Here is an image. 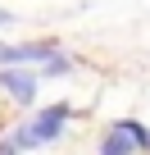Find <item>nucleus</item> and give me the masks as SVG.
<instances>
[{
  "label": "nucleus",
  "instance_id": "9",
  "mask_svg": "<svg viewBox=\"0 0 150 155\" xmlns=\"http://www.w3.org/2000/svg\"><path fill=\"white\" fill-rule=\"evenodd\" d=\"M0 155H14V150H9V146H0Z\"/></svg>",
  "mask_w": 150,
  "mask_h": 155
},
{
  "label": "nucleus",
  "instance_id": "3",
  "mask_svg": "<svg viewBox=\"0 0 150 155\" xmlns=\"http://www.w3.org/2000/svg\"><path fill=\"white\" fill-rule=\"evenodd\" d=\"M68 114H73V105H68V101H55V105H46V110H37V119H32V128L41 132V141H46V146H55V141L64 137V123H68Z\"/></svg>",
  "mask_w": 150,
  "mask_h": 155
},
{
  "label": "nucleus",
  "instance_id": "5",
  "mask_svg": "<svg viewBox=\"0 0 150 155\" xmlns=\"http://www.w3.org/2000/svg\"><path fill=\"white\" fill-rule=\"evenodd\" d=\"M136 150H141V146H136V141H132V132H127V128H118V123L100 137V155H136Z\"/></svg>",
  "mask_w": 150,
  "mask_h": 155
},
{
  "label": "nucleus",
  "instance_id": "6",
  "mask_svg": "<svg viewBox=\"0 0 150 155\" xmlns=\"http://www.w3.org/2000/svg\"><path fill=\"white\" fill-rule=\"evenodd\" d=\"M37 73H41V78H68V73H73V59H68L64 50H55L50 59H41V68H37Z\"/></svg>",
  "mask_w": 150,
  "mask_h": 155
},
{
  "label": "nucleus",
  "instance_id": "8",
  "mask_svg": "<svg viewBox=\"0 0 150 155\" xmlns=\"http://www.w3.org/2000/svg\"><path fill=\"white\" fill-rule=\"evenodd\" d=\"M0 28H14V14L9 9H0Z\"/></svg>",
  "mask_w": 150,
  "mask_h": 155
},
{
  "label": "nucleus",
  "instance_id": "7",
  "mask_svg": "<svg viewBox=\"0 0 150 155\" xmlns=\"http://www.w3.org/2000/svg\"><path fill=\"white\" fill-rule=\"evenodd\" d=\"M118 128H127L132 141H136L141 150H150V128H145V123H136V119H118Z\"/></svg>",
  "mask_w": 150,
  "mask_h": 155
},
{
  "label": "nucleus",
  "instance_id": "2",
  "mask_svg": "<svg viewBox=\"0 0 150 155\" xmlns=\"http://www.w3.org/2000/svg\"><path fill=\"white\" fill-rule=\"evenodd\" d=\"M59 50V41L50 37V41H0V64H41V59H50Z\"/></svg>",
  "mask_w": 150,
  "mask_h": 155
},
{
  "label": "nucleus",
  "instance_id": "1",
  "mask_svg": "<svg viewBox=\"0 0 150 155\" xmlns=\"http://www.w3.org/2000/svg\"><path fill=\"white\" fill-rule=\"evenodd\" d=\"M37 78L41 73H23V64H0V91L14 96L18 105H32L37 101Z\"/></svg>",
  "mask_w": 150,
  "mask_h": 155
},
{
  "label": "nucleus",
  "instance_id": "4",
  "mask_svg": "<svg viewBox=\"0 0 150 155\" xmlns=\"http://www.w3.org/2000/svg\"><path fill=\"white\" fill-rule=\"evenodd\" d=\"M0 146H9L14 155H18V150H46V141H41V132H37L32 123H18L14 132H5V137H0Z\"/></svg>",
  "mask_w": 150,
  "mask_h": 155
}]
</instances>
